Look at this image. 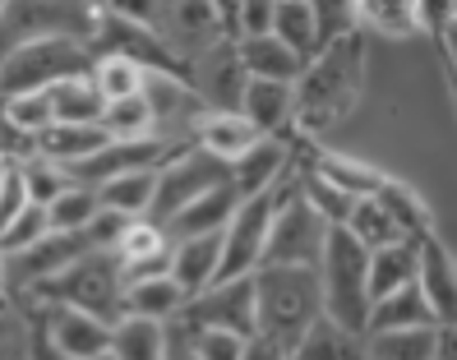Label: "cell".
<instances>
[{"label": "cell", "instance_id": "6", "mask_svg": "<svg viewBox=\"0 0 457 360\" xmlns=\"http://www.w3.org/2000/svg\"><path fill=\"white\" fill-rule=\"evenodd\" d=\"M93 65V55L84 42L70 38H42L0 51V97L14 93H51L65 79H84Z\"/></svg>", "mask_w": 457, "mask_h": 360}, {"label": "cell", "instance_id": "21", "mask_svg": "<svg viewBox=\"0 0 457 360\" xmlns=\"http://www.w3.org/2000/svg\"><path fill=\"white\" fill-rule=\"evenodd\" d=\"M112 138L102 134V125H46L37 138H33V153L65 166V172H74V166H84L88 157H97Z\"/></svg>", "mask_w": 457, "mask_h": 360}, {"label": "cell", "instance_id": "43", "mask_svg": "<svg viewBox=\"0 0 457 360\" xmlns=\"http://www.w3.org/2000/svg\"><path fill=\"white\" fill-rule=\"evenodd\" d=\"M23 208H29V189H23V180H19V166H10L5 185H0V231H5Z\"/></svg>", "mask_w": 457, "mask_h": 360}, {"label": "cell", "instance_id": "36", "mask_svg": "<svg viewBox=\"0 0 457 360\" xmlns=\"http://www.w3.org/2000/svg\"><path fill=\"white\" fill-rule=\"evenodd\" d=\"M356 23H361V33L374 28L384 38H411L416 10H411V0H356Z\"/></svg>", "mask_w": 457, "mask_h": 360}, {"label": "cell", "instance_id": "24", "mask_svg": "<svg viewBox=\"0 0 457 360\" xmlns=\"http://www.w3.org/2000/svg\"><path fill=\"white\" fill-rule=\"evenodd\" d=\"M254 130H250V121L240 116V111H208V116L195 125V134H190V144L195 148H204L208 157H218L222 166H231L240 153H245L250 144H254Z\"/></svg>", "mask_w": 457, "mask_h": 360}, {"label": "cell", "instance_id": "7", "mask_svg": "<svg viewBox=\"0 0 457 360\" xmlns=\"http://www.w3.org/2000/svg\"><path fill=\"white\" fill-rule=\"evenodd\" d=\"M93 19L97 5H79V0H0V51L42 38H70L88 46Z\"/></svg>", "mask_w": 457, "mask_h": 360}, {"label": "cell", "instance_id": "39", "mask_svg": "<svg viewBox=\"0 0 457 360\" xmlns=\"http://www.w3.org/2000/svg\"><path fill=\"white\" fill-rule=\"evenodd\" d=\"M0 116H5L23 138H37L51 125V97L46 93H14V97H0Z\"/></svg>", "mask_w": 457, "mask_h": 360}, {"label": "cell", "instance_id": "19", "mask_svg": "<svg viewBox=\"0 0 457 360\" xmlns=\"http://www.w3.org/2000/svg\"><path fill=\"white\" fill-rule=\"evenodd\" d=\"M240 116L250 121L254 134H295L291 116H295V88L291 83H259L250 79L240 93Z\"/></svg>", "mask_w": 457, "mask_h": 360}, {"label": "cell", "instance_id": "8", "mask_svg": "<svg viewBox=\"0 0 457 360\" xmlns=\"http://www.w3.org/2000/svg\"><path fill=\"white\" fill-rule=\"evenodd\" d=\"M218 185H231V172L208 157L204 148L195 144H180L162 166H157V185H153V208H148V222H157V227H167V222L190 208L195 199H204V194H212Z\"/></svg>", "mask_w": 457, "mask_h": 360}, {"label": "cell", "instance_id": "37", "mask_svg": "<svg viewBox=\"0 0 457 360\" xmlns=\"http://www.w3.org/2000/svg\"><path fill=\"white\" fill-rule=\"evenodd\" d=\"M14 166H19L23 189H29V204H37V208H46L51 199H61V194L74 185L65 166L46 162V157H37V153H33V157H23V162H14Z\"/></svg>", "mask_w": 457, "mask_h": 360}, {"label": "cell", "instance_id": "17", "mask_svg": "<svg viewBox=\"0 0 457 360\" xmlns=\"http://www.w3.org/2000/svg\"><path fill=\"white\" fill-rule=\"evenodd\" d=\"M416 291L429 305V314L439 323H453L457 310V272H453V255L439 236H420L416 249Z\"/></svg>", "mask_w": 457, "mask_h": 360}, {"label": "cell", "instance_id": "27", "mask_svg": "<svg viewBox=\"0 0 457 360\" xmlns=\"http://www.w3.org/2000/svg\"><path fill=\"white\" fill-rule=\"evenodd\" d=\"M291 360H365V338L361 332H346L333 319L319 314L305 328V338L291 347Z\"/></svg>", "mask_w": 457, "mask_h": 360}, {"label": "cell", "instance_id": "18", "mask_svg": "<svg viewBox=\"0 0 457 360\" xmlns=\"http://www.w3.org/2000/svg\"><path fill=\"white\" fill-rule=\"evenodd\" d=\"M218 268H222V236H195V240H171V255H167V277L185 291V296H199L218 282Z\"/></svg>", "mask_w": 457, "mask_h": 360}, {"label": "cell", "instance_id": "14", "mask_svg": "<svg viewBox=\"0 0 457 360\" xmlns=\"http://www.w3.org/2000/svg\"><path fill=\"white\" fill-rule=\"evenodd\" d=\"M227 172H231V189L240 194V199L273 194L295 172V134H259Z\"/></svg>", "mask_w": 457, "mask_h": 360}, {"label": "cell", "instance_id": "1", "mask_svg": "<svg viewBox=\"0 0 457 360\" xmlns=\"http://www.w3.org/2000/svg\"><path fill=\"white\" fill-rule=\"evenodd\" d=\"M365 97V33L337 38L333 46H324L314 61L295 79V116L291 130L295 138H319L333 125H342Z\"/></svg>", "mask_w": 457, "mask_h": 360}, {"label": "cell", "instance_id": "48", "mask_svg": "<svg viewBox=\"0 0 457 360\" xmlns=\"http://www.w3.org/2000/svg\"><path fill=\"white\" fill-rule=\"evenodd\" d=\"M29 328V323H23ZM0 360H23V347H0Z\"/></svg>", "mask_w": 457, "mask_h": 360}, {"label": "cell", "instance_id": "50", "mask_svg": "<svg viewBox=\"0 0 457 360\" xmlns=\"http://www.w3.org/2000/svg\"><path fill=\"white\" fill-rule=\"evenodd\" d=\"M0 291H5V272H0ZM5 296H10V291H5Z\"/></svg>", "mask_w": 457, "mask_h": 360}, {"label": "cell", "instance_id": "34", "mask_svg": "<svg viewBox=\"0 0 457 360\" xmlns=\"http://www.w3.org/2000/svg\"><path fill=\"white\" fill-rule=\"evenodd\" d=\"M167 356V328L144 323V319H120L112 332L106 360H162Z\"/></svg>", "mask_w": 457, "mask_h": 360}, {"label": "cell", "instance_id": "13", "mask_svg": "<svg viewBox=\"0 0 457 360\" xmlns=\"http://www.w3.org/2000/svg\"><path fill=\"white\" fill-rule=\"evenodd\" d=\"M268 217H273V204L268 194L259 199H240L231 222L222 227V268L218 282H231V277H254L263 268V240H268Z\"/></svg>", "mask_w": 457, "mask_h": 360}, {"label": "cell", "instance_id": "5", "mask_svg": "<svg viewBox=\"0 0 457 360\" xmlns=\"http://www.w3.org/2000/svg\"><path fill=\"white\" fill-rule=\"evenodd\" d=\"M268 204H273V217H268L263 268H314L319 255H324V240H328L333 227L301 199L295 172L273 194H268Z\"/></svg>", "mask_w": 457, "mask_h": 360}, {"label": "cell", "instance_id": "29", "mask_svg": "<svg viewBox=\"0 0 457 360\" xmlns=\"http://www.w3.org/2000/svg\"><path fill=\"white\" fill-rule=\"evenodd\" d=\"M273 38L301 55L310 65L319 55V33H314V0H273Z\"/></svg>", "mask_w": 457, "mask_h": 360}, {"label": "cell", "instance_id": "4", "mask_svg": "<svg viewBox=\"0 0 457 360\" xmlns=\"http://www.w3.org/2000/svg\"><path fill=\"white\" fill-rule=\"evenodd\" d=\"M314 282H319V310L346 332L365 338V319H370V287H365V249L346 236L328 231L324 255L314 264Z\"/></svg>", "mask_w": 457, "mask_h": 360}, {"label": "cell", "instance_id": "33", "mask_svg": "<svg viewBox=\"0 0 457 360\" xmlns=\"http://www.w3.org/2000/svg\"><path fill=\"white\" fill-rule=\"evenodd\" d=\"M435 328L365 332V360H435Z\"/></svg>", "mask_w": 457, "mask_h": 360}, {"label": "cell", "instance_id": "23", "mask_svg": "<svg viewBox=\"0 0 457 360\" xmlns=\"http://www.w3.org/2000/svg\"><path fill=\"white\" fill-rule=\"evenodd\" d=\"M416 249H420V240H397V245H384V249H370L365 255L370 305L416 282Z\"/></svg>", "mask_w": 457, "mask_h": 360}, {"label": "cell", "instance_id": "16", "mask_svg": "<svg viewBox=\"0 0 457 360\" xmlns=\"http://www.w3.org/2000/svg\"><path fill=\"white\" fill-rule=\"evenodd\" d=\"M171 153H176V144H167V138H134V144H106L97 157H88L84 166H74L70 180L97 189L102 180H116V176H129V172H157V166H162Z\"/></svg>", "mask_w": 457, "mask_h": 360}, {"label": "cell", "instance_id": "11", "mask_svg": "<svg viewBox=\"0 0 457 360\" xmlns=\"http://www.w3.org/2000/svg\"><path fill=\"white\" fill-rule=\"evenodd\" d=\"M176 323L185 332H236V338H250L254 332V277L212 282L208 291L185 300Z\"/></svg>", "mask_w": 457, "mask_h": 360}, {"label": "cell", "instance_id": "25", "mask_svg": "<svg viewBox=\"0 0 457 360\" xmlns=\"http://www.w3.org/2000/svg\"><path fill=\"white\" fill-rule=\"evenodd\" d=\"M236 51H240V70H245V79H259V83H291L295 88V79H301V70H305L301 55H291L273 33L254 38V42H236Z\"/></svg>", "mask_w": 457, "mask_h": 360}, {"label": "cell", "instance_id": "40", "mask_svg": "<svg viewBox=\"0 0 457 360\" xmlns=\"http://www.w3.org/2000/svg\"><path fill=\"white\" fill-rule=\"evenodd\" d=\"M356 0H314V33H319V51L333 46L337 38L356 33Z\"/></svg>", "mask_w": 457, "mask_h": 360}, {"label": "cell", "instance_id": "31", "mask_svg": "<svg viewBox=\"0 0 457 360\" xmlns=\"http://www.w3.org/2000/svg\"><path fill=\"white\" fill-rule=\"evenodd\" d=\"M51 97V125H97L102 121V93L93 79H65L46 93Z\"/></svg>", "mask_w": 457, "mask_h": 360}, {"label": "cell", "instance_id": "47", "mask_svg": "<svg viewBox=\"0 0 457 360\" xmlns=\"http://www.w3.org/2000/svg\"><path fill=\"white\" fill-rule=\"evenodd\" d=\"M23 360H61V356H51L46 347H37V342L29 338V332H23Z\"/></svg>", "mask_w": 457, "mask_h": 360}, {"label": "cell", "instance_id": "42", "mask_svg": "<svg viewBox=\"0 0 457 360\" xmlns=\"http://www.w3.org/2000/svg\"><path fill=\"white\" fill-rule=\"evenodd\" d=\"M190 342L199 360H240L245 351V338H236V332H190Z\"/></svg>", "mask_w": 457, "mask_h": 360}, {"label": "cell", "instance_id": "12", "mask_svg": "<svg viewBox=\"0 0 457 360\" xmlns=\"http://www.w3.org/2000/svg\"><path fill=\"white\" fill-rule=\"evenodd\" d=\"M245 70H240L236 42H212L195 61H185V88H190L204 111H240V93H245Z\"/></svg>", "mask_w": 457, "mask_h": 360}, {"label": "cell", "instance_id": "49", "mask_svg": "<svg viewBox=\"0 0 457 360\" xmlns=\"http://www.w3.org/2000/svg\"><path fill=\"white\" fill-rule=\"evenodd\" d=\"M5 172H10V162H0V185H5Z\"/></svg>", "mask_w": 457, "mask_h": 360}, {"label": "cell", "instance_id": "38", "mask_svg": "<svg viewBox=\"0 0 457 360\" xmlns=\"http://www.w3.org/2000/svg\"><path fill=\"white\" fill-rule=\"evenodd\" d=\"M93 217H97V194L88 185H70L61 199L46 204V227L51 231H88Z\"/></svg>", "mask_w": 457, "mask_h": 360}, {"label": "cell", "instance_id": "10", "mask_svg": "<svg viewBox=\"0 0 457 360\" xmlns=\"http://www.w3.org/2000/svg\"><path fill=\"white\" fill-rule=\"evenodd\" d=\"M93 249V240L84 231H46L37 245L19 249V255L0 259V272H5V291L14 305H23L37 287H46L51 277H61L70 264H79Z\"/></svg>", "mask_w": 457, "mask_h": 360}, {"label": "cell", "instance_id": "15", "mask_svg": "<svg viewBox=\"0 0 457 360\" xmlns=\"http://www.w3.org/2000/svg\"><path fill=\"white\" fill-rule=\"evenodd\" d=\"M157 42L176 55L180 70H185V61H195L212 42H227L218 0H167V14L157 23Z\"/></svg>", "mask_w": 457, "mask_h": 360}, {"label": "cell", "instance_id": "26", "mask_svg": "<svg viewBox=\"0 0 457 360\" xmlns=\"http://www.w3.org/2000/svg\"><path fill=\"white\" fill-rule=\"evenodd\" d=\"M337 231L352 236V240L365 249V255H370V249H384V245H397V240H411L407 231L397 227V217H393L379 199H374V194H370V199H356V204H352V213H346V222H342Z\"/></svg>", "mask_w": 457, "mask_h": 360}, {"label": "cell", "instance_id": "2", "mask_svg": "<svg viewBox=\"0 0 457 360\" xmlns=\"http://www.w3.org/2000/svg\"><path fill=\"white\" fill-rule=\"evenodd\" d=\"M324 314L319 310L314 268H259L254 272V338L287 351L305 338V328Z\"/></svg>", "mask_w": 457, "mask_h": 360}, {"label": "cell", "instance_id": "3", "mask_svg": "<svg viewBox=\"0 0 457 360\" xmlns=\"http://www.w3.org/2000/svg\"><path fill=\"white\" fill-rule=\"evenodd\" d=\"M120 300H125L120 264L112 255H102V249H88V255L79 264H70L61 277H51L46 287H37L19 305V314L33 310V305H65V310H84V314L116 328L120 323Z\"/></svg>", "mask_w": 457, "mask_h": 360}, {"label": "cell", "instance_id": "22", "mask_svg": "<svg viewBox=\"0 0 457 360\" xmlns=\"http://www.w3.org/2000/svg\"><path fill=\"white\" fill-rule=\"evenodd\" d=\"M240 204V194L231 185H218L212 194H204V199H195L190 208H180L171 222H167V240H195V236H222V227L231 222Z\"/></svg>", "mask_w": 457, "mask_h": 360}, {"label": "cell", "instance_id": "30", "mask_svg": "<svg viewBox=\"0 0 457 360\" xmlns=\"http://www.w3.org/2000/svg\"><path fill=\"white\" fill-rule=\"evenodd\" d=\"M439 319L429 314V305L420 300L416 282L411 287H402L384 300H374L370 305V319H365V332H397V328H435Z\"/></svg>", "mask_w": 457, "mask_h": 360}, {"label": "cell", "instance_id": "45", "mask_svg": "<svg viewBox=\"0 0 457 360\" xmlns=\"http://www.w3.org/2000/svg\"><path fill=\"white\" fill-rule=\"evenodd\" d=\"M162 360H199V356H195V342H190V332H185L180 323L167 328V356H162Z\"/></svg>", "mask_w": 457, "mask_h": 360}, {"label": "cell", "instance_id": "9", "mask_svg": "<svg viewBox=\"0 0 457 360\" xmlns=\"http://www.w3.org/2000/svg\"><path fill=\"white\" fill-rule=\"evenodd\" d=\"M23 323H29V338L37 347H46L61 360H106L116 332L112 323H102L84 310H65V305H33Z\"/></svg>", "mask_w": 457, "mask_h": 360}, {"label": "cell", "instance_id": "44", "mask_svg": "<svg viewBox=\"0 0 457 360\" xmlns=\"http://www.w3.org/2000/svg\"><path fill=\"white\" fill-rule=\"evenodd\" d=\"M23 157H33V138H23L5 116H0V162H23Z\"/></svg>", "mask_w": 457, "mask_h": 360}, {"label": "cell", "instance_id": "20", "mask_svg": "<svg viewBox=\"0 0 457 360\" xmlns=\"http://www.w3.org/2000/svg\"><path fill=\"white\" fill-rule=\"evenodd\" d=\"M185 296L171 277H148V282H129L125 287V300H120V319H144V323H157V328H171L185 310Z\"/></svg>", "mask_w": 457, "mask_h": 360}, {"label": "cell", "instance_id": "35", "mask_svg": "<svg viewBox=\"0 0 457 360\" xmlns=\"http://www.w3.org/2000/svg\"><path fill=\"white\" fill-rule=\"evenodd\" d=\"M88 79H93V88L102 93V106L106 102H120V97H134V93H144V70L125 61V55H93V65H88Z\"/></svg>", "mask_w": 457, "mask_h": 360}, {"label": "cell", "instance_id": "32", "mask_svg": "<svg viewBox=\"0 0 457 360\" xmlns=\"http://www.w3.org/2000/svg\"><path fill=\"white\" fill-rule=\"evenodd\" d=\"M102 134L112 144H134V138H157L153 130V111H148V97L134 93V97H120V102H106L102 106Z\"/></svg>", "mask_w": 457, "mask_h": 360}, {"label": "cell", "instance_id": "46", "mask_svg": "<svg viewBox=\"0 0 457 360\" xmlns=\"http://www.w3.org/2000/svg\"><path fill=\"white\" fill-rule=\"evenodd\" d=\"M240 360H287V351L282 347H273V342H263V338H245V351H240Z\"/></svg>", "mask_w": 457, "mask_h": 360}, {"label": "cell", "instance_id": "41", "mask_svg": "<svg viewBox=\"0 0 457 360\" xmlns=\"http://www.w3.org/2000/svg\"><path fill=\"white\" fill-rule=\"evenodd\" d=\"M51 227H46V208H37V204H29L5 231H0V259H10V255H19V249H29V245H37L42 236H46Z\"/></svg>", "mask_w": 457, "mask_h": 360}, {"label": "cell", "instance_id": "28", "mask_svg": "<svg viewBox=\"0 0 457 360\" xmlns=\"http://www.w3.org/2000/svg\"><path fill=\"white\" fill-rule=\"evenodd\" d=\"M153 185H157V172H129V176H116V180H102L93 194H97V208L102 213H116L125 222H139L153 208Z\"/></svg>", "mask_w": 457, "mask_h": 360}]
</instances>
